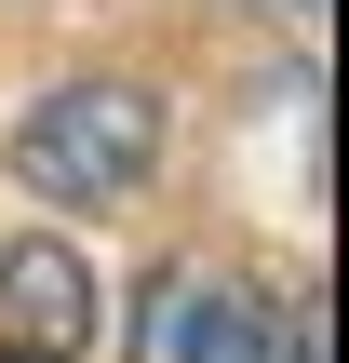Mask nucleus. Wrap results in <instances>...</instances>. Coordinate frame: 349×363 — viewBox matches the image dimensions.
Wrapping results in <instances>:
<instances>
[{"mask_svg": "<svg viewBox=\"0 0 349 363\" xmlns=\"http://www.w3.org/2000/svg\"><path fill=\"white\" fill-rule=\"evenodd\" d=\"M135 363H269V310L229 269H161L135 296Z\"/></svg>", "mask_w": 349, "mask_h": 363, "instance_id": "3", "label": "nucleus"}, {"mask_svg": "<svg viewBox=\"0 0 349 363\" xmlns=\"http://www.w3.org/2000/svg\"><path fill=\"white\" fill-rule=\"evenodd\" d=\"M81 350H94V269L81 242L27 229L0 256V363H81Z\"/></svg>", "mask_w": 349, "mask_h": 363, "instance_id": "2", "label": "nucleus"}, {"mask_svg": "<svg viewBox=\"0 0 349 363\" xmlns=\"http://www.w3.org/2000/svg\"><path fill=\"white\" fill-rule=\"evenodd\" d=\"M148 162H161V108L135 94V81H54L27 121H13V175L40 189V202H135L148 189Z\"/></svg>", "mask_w": 349, "mask_h": 363, "instance_id": "1", "label": "nucleus"}, {"mask_svg": "<svg viewBox=\"0 0 349 363\" xmlns=\"http://www.w3.org/2000/svg\"><path fill=\"white\" fill-rule=\"evenodd\" d=\"M269 363H323V310H296V323H269Z\"/></svg>", "mask_w": 349, "mask_h": 363, "instance_id": "4", "label": "nucleus"}]
</instances>
